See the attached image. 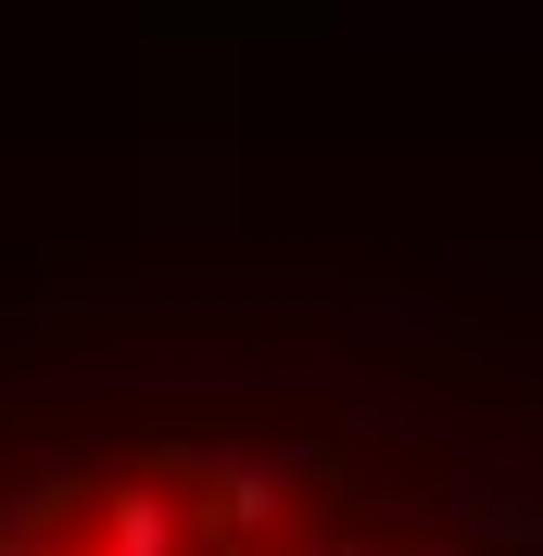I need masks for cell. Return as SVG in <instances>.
Here are the masks:
<instances>
[{
  "mask_svg": "<svg viewBox=\"0 0 543 556\" xmlns=\"http://www.w3.org/2000/svg\"><path fill=\"white\" fill-rule=\"evenodd\" d=\"M0 556H392V544L316 519L266 481L152 455V468H114V481H51L26 519H0Z\"/></svg>",
  "mask_w": 543,
  "mask_h": 556,
  "instance_id": "1",
  "label": "cell"
}]
</instances>
